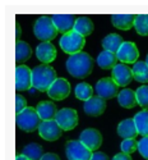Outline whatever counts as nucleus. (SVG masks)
<instances>
[{
    "label": "nucleus",
    "mask_w": 148,
    "mask_h": 160,
    "mask_svg": "<svg viewBox=\"0 0 148 160\" xmlns=\"http://www.w3.org/2000/svg\"><path fill=\"white\" fill-rule=\"evenodd\" d=\"M116 60H117L116 54H114L111 51L102 50L96 59V63L102 69H114V67L116 65Z\"/></svg>",
    "instance_id": "obj_25"
},
{
    "label": "nucleus",
    "mask_w": 148,
    "mask_h": 160,
    "mask_svg": "<svg viewBox=\"0 0 148 160\" xmlns=\"http://www.w3.org/2000/svg\"><path fill=\"white\" fill-rule=\"evenodd\" d=\"M16 160H30V159H27L24 155H17L16 156Z\"/></svg>",
    "instance_id": "obj_39"
},
{
    "label": "nucleus",
    "mask_w": 148,
    "mask_h": 160,
    "mask_svg": "<svg viewBox=\"0 0 148 160\" xmlns=\"http://www.w3.org/2000/svg\"><path fill=\"white\" fill-rule=\"evenodd\" d=\"M16 122H17V127L24 132H33L38 129L40 124L42 123L37 110L35 108H31V106L26 108L22 113L17 114Z\"/></svg>",
    "instance_id": "obj_4"
},
{
    "label": "nucleus",
    "mask_w": 148,
    "mask_h": 160,
    "mask_svg": "<svg viewBox=\"0 0 148 160\" xmlns=\"http://www.w3.org/2000/svg\"><path fill=\"white\" fill-rule=\"evenodd\" d=\"M36 57L42 64H50L56 58V48L51 42H41L36 48Z\"/></svg>",
    "instance_id": "obj_16"
},
{
    "label": "nucleus",
    "mask_w": 148,
    "mask_h": 160,
    "mask_svg": "<svg viewBox=\"0 0 148 160\" xmlns=\"http://www.w3.org/2000/svg\"><path fill=\"white\" fill-rule=\"evenodd\" d=\"M111 23L114 27L123 30V31H128L131 27H134V22H136V16L133 14H112L110 17Z\"/></svg>",
    "instance_id": "obj_20"
},
{
    "label": "nucleus",
    "mask_w": 148,
    "mask_h": 160,
    "mask_svg": "<svg viewBox=\"0 0 148 160\" xmlns=\"http://www.w3.org/2000/svg\"><path fill=\"white\" fill-rule=\"evenodd\" d=\"M117 101H119V105L125 109H131L136 105H138L136 91H133L130 88H124L123 91H120L117 95Z\"/></svg>",
    "instance_id": "obj_21"
},
{
    "label": "nucleus",
    "mask_w": 148,
    "mask_h": 160,
    "mask_svg": "<svg viewBox=\"0 0 148 160\" xmlns=\"http://www.w3.org/2000/svg\"><path fill=\"white\" fill-rule=\"evenodd\" d=\"M22 155H24L30 160H41L45 154H44V149H42L41 145H38L36 142H31L27 146H24Z\"/></svg>",
    "instance_id": "obj_27"
},
{
    "label": "nucleus",
    "mask_w": 148,
    "mask_h": 160,
    "mask_svg": "<svg viewBox=\"0 0 148 160\" xmlns=\"http://www.w3.org/2000/svg\"><path fill=\"white\" fill-rule=\"evenodd\" d=\"M21 33H22L21 26H19V23H17V24H16V38H17V41H19V36H21Z\"/></svg>",
    "instance_id": "obj_38"
},
{
    "label": "nucleus",
    "mask_w": 148,
    "mask_h": 160,
    "mask_svg": "<svg viewBox=\"0 0 148 160\" xmlns=\"http://www.w3.org/2000/svg\"><path fill=\"white\" fill-rule=\"evenodd\" d=\"M120 149H122V152L127 155H131L136 150H138V141H136L134 138L123 140L122 145H120Z\"/></svg>",
    "instance_id": "obj_32"
},
{
    "label": "nucleus",
    "mask_w": 148,
    "mask_h": 160,
    "mask_svg": "<svg viewBox=\"0 0 148 160\" xmlns=\"http://www.w3.org/2000/svg\"><path fill=\"white\" fill-rule=\"evenodd\" d=\"M91 160H110V159L107 156V154L101 152V151H96V152H93Z\"/></svg>",
    "instance_id": "obj_35"
},
{
    "label": "nucleus",
    "mask_w": 148,
    "mask_h": 160,
    "mask_svg": "<svg viewBox=\"0 0 148 160\" xmlns=\"http://www.w3.org/2000/svg\"><path fill=\"white\" fill-rule=\"evenodd\" d=\"M65 67L68 73L75 78H84L93 69V59L88 52H78L66 59Z\"/></svg>",
    "instance_id": "obj_1"
},
{
    "label": "nucleus",
    "mask_w": 148,
    "mask_h": 160,
    "mask_svg": "<svg viewBox=\"0 0 148 160\" xmlns=\"http://www.w3.org/2000/svg\"><path fill=\"white\" fill-rule=\"evenodd\" d=\"M74 95L77 99L82 100V101H87L89 99L93 98V88L91 85H88L87 82H82V83H78L74 88Z\"/></svg>",
    "instance_id": "obj_29"
},
{
    "label": "nucleus",
    "mask_w": 148,
    "mask_h": 160,
    "mask_svg": "<svg viewBox=\"0 0 148 160\" xmlns=\"http://www.w3.org/2000/svg\"><path fill=\"white\" fill-rule=\"evenodd\" d=\"M146 64L148 65V54H147V58H146Z\"/></svg>",
    "instance_id": "obj_40"
},
{
    "label": "nucleus",
    "mask_w": 148,
    "mask_h": 160,
    "mask_svg": "<svg viewBox=\"0 0 148 160\" xmlns=\"http://www.w3.org/2000/svg\"><path fill=\"white\" fill-rule=\"evenodd\" d=\"M49 98L55 101H61L70 95V83L65 78H58L47 91Z\"/></svg>",
    "instance_id": "obj_12"
},
{
    "label": "nucleus",
    "mask_w": 148,
    "mask_h": 160,
    "mask_svg": "<svg viewBox=\"0 0 148 160\" xmlns=\"http://www.w3.org/2000/svg\"><path fill=\"white\" fill-rule=\"evenodd\" d=\"M134 123L137 126L138 129V135H142L143 137L148 136V110L143 109L141 112H138L134 115Z\"/></svg>",
    "instance_id": "obj_26"
},
{
    "label": "nucleus",
    "mask_w": 148,
    "mask_h": 160,
    "mask_svg": "<svg viewBox=\"0 0 148 160\" xmlns=\"http://www.w3.org/2000/svg\"><path fill=\"white\" fill-rule=\"evenodd\" d=\"M58 30L55 27V24L52 22L51 17L42 16L37 18L33 26V33L36 38H38L42 42H50L51 40H54L58 35Z\"/></svg>",
    "instance_id": "obj_3"
},
{
    "label": "nucleus",
    "mask_w": 148,
    "mask_h": 160,
    "mask_svg": "<svg viewBox=\"0 0 148 160\" xmlns=\"http://www.w3.org/2000/svg\"><path fill=\"white\" fill-rule=\"evenodd\" d=\"M51 18H52V22L59 32L66 35L74 30V24H75L77 18L73 14H55Z\"/></svg>",
    "instance_id": "obj_15"
},
{
    "label": "nucleus",
    "mask_w": 148,
    "mask_h": 160,
    "mask_svg": "<svg viewBox=\"0 0 148 160\" xmlns=\"http://www.w3.org/2000/svg\"><path fill=\"white\" fill-rule=\"evenodd\" d=\"M83 110L87 115L89 117H98L102 115L106 110V100L98 98V96H93L92 99L87 100L83 105Z\"/></svg>",
    "instance_id": "obj_17"
},
{
    "label": "nucleus",
    "mask_w": 148,
    "mask_h": 160,
    "mask_svg": "<svg viewBox=\"0 0 148 160\" xmlns=\"http://www.w3.org/2000/svg\"><path fill=\"white\" fill-rule=\"evenodd\" d=\"M116 57H117V60H120L123 64H136L138 62L139 51L134 42L124 41L122 48L116 52Z\"/></svg>",
    "instance_id": "obj_10"
},
{
    "label": "nucleus",
    "mask_w": 148,
    "mask_h": 160,
    "mask_svg": "<svg viewBox=\"0 0 148 160\" xmlns=\"http://www.w3.org/2000/svg\"><path fill=\"white\" fill-rule=\"evenodd\" d=\"M38 133L41 138H44L45 141H56L61 137L63 129L54 119V121H45L40 124Z\"/></svg>",
    "instance_id": "obj_11"
},
{
    "label": "nucleus",
    "mask_w": 148,
    "mask_h": 160,
    "mask_svg": "<svg viewBox=\"0 0 148 160\" xmlns=\"http://www.w3.org/2000/svg\"><path fill=\"white\" fill-rule=\"evenodd\" d=\"M133 78L139 83L148 82V65L146 62H137L133 65Z\"/></svg>",
    "instance_id": "obj_28"
},
{
    "label": "nucleus",
    "mask_w": 148,
    "mask_h": 160,
    "mask_svg": "<svg viewBox=\"0 0 148 160\" xmlns=\"http://www.w3.org/2000/svg\"><path fill=\"white\" fill-rule=\"evenodd\" d=\"M123 42H124L123 41V37L120 36V35L110 33V35H107L106 37H103L101 45H102L103 50L111 51V52H114V54H116V52L119 51V49L122 48Z\"/></svg>",
    "instance_id": "obj_22"
},
{
    "label": "nucleus",
    "mask_w": 148,
    "mask_h": 160,
    "mask_svg": "<svg viewBox=\"0 0 148 160\" xmlns=\"http://www.w3.org/2000/svg\"><path fill=\"white\" fill-rule=\"evenodd\" d=\"M93 152L78 141H68L65 143V156L68 160H91Z\"/></svg>",
    "instance_id": "obj_6"
},
{
    "label": "nucleus",
    "mask_w": 148,
    "mask_h": 160,
    "mask_svg": "<svg viewBox=\"0 0 148 160\" xmlns=\"http://www.w3.org/2000/svg\"><path fill=\"white\" fill-rule=\"evenodd\" d=\"M31 55H32V48L30 44L22 41V40L16 42V62L18 63V65L27 62L31 58Z\"/></svg>",
    "instance_id": "obj_23"
},
{
    "label": "nucleus",
    "mask_w": 148,
    "mask_h": 160,
    "mask_svg": "<svg viewBox=\"0 0 148 160\" xmlns=\"http://www.w3.org/2000/svg\"><path fill=\"white\" fill-rule=\"evenodd\" d=\"M36 110L40 115V118H41V121L45 122V121H54L58 114V109L55 104H54L52 101H41L38 102L37 106H36Z\"/></svg>",
    "instance_id": "obj_18"
},
{
    "label": "nucleus",
    "mask_w": 148,
    "mask_h": 160,
    "mask_svg": "<svg viewBox=\"0 0 148 160\" xmlns=\"http://www.w3.org/2000/svg\"><path fill=\"white\" fill-rule=\"evenodd\" d=\"M95 30V26H93V22L88 18V17H78L75 19V24H74V32L79 33L80 36H88L93 32Z\"/></svg>",
    "instance_id": "obj_24"
},
{
    "label": "nucleus",
    "mask_w": 148,
    "mask_h": 160,
    "mask_svg": "<svg viewBox=\"0 0 148 160\" xmlns=\"http://www.w3.org/2000/svg\"><path fill=\"white\" fill-rule=\"evenodd\" d=\"M117 135L122 137L123 140H129V138H134L138 135V129L137 126L134 123V119H124L119 123L117 126Z\"/></svg>",
    "instance_id": "obj_19"
},
{
    "label": "nucleus",
    "mask_w": 148,
    "mask_h": 160,
    "mask_svg": "<svg viewBox=\"0 0 148 160\" xmlns=\"http://www.w3.org/2000/svg\"><path fill=\"white\" fill-rule=\"evenodd\" d=\"M112 160H131V156L130 155H127L124 152H120V154H116L112 158Z\"/></svg>",
    "instance_id": "obj_36"
},
{
    "label": "nucleus",
    "mask_w": 148,
    "mask_h": 160,
    "mask_svg": "<svg viewBox=\"0 0 148 160\" xmlns=\"http://www.w3.org/2000/svg\"><path fill=\"white\" fill-rule=\"evenodd\" d=\"M26 108H28L27 106V100L22 95H17L16 96V114L22 113Z\"/></svg>",
    "instance_id": "obj_34"
},
{
    "label": "nucleus",
    "mask_w": 148,
    "mask_h": 160,
    "mask_svg": "<svg viewBox=\"0 0 148 160\" xmlns=\"http://www.w3.org/2000/svg\"><path fill=\"white\" fill-rule=\"evenodd\" d=\"M32 86V71L27 65H17L16 68V90L27 91Z\"/></svg>",
    "instance_id": "obj_13"
},
{
    "label": "nucleus",
    "mask_w": 148,
    "mask_h": 160,
    "mask_svg": "<svg viewBox=\"0 0 148 160\" xmlns=\"http://www.w3.org/2000/svg\"><path fill=\"white\" fill-rule=\"evenodd\" d=\"M138 151L144 159L148 160V136L147 137H142L138 141Z\"/></svg>",
    "instance_id": "obj_33"
},
{
    "label": "nucleus",
    "mask_w": 148,
    "mask_h": 160,
    "mask_svg": "<svg viewBox=\"0 0 148 160\" xmlns=\"http://www.w3.org/2000/svg\"><path fill=\"white\" fill-rule=\"evenodd\" d=\"M58 78L56 71L49 64H40L32 69V86L41 92H47Z\"/></svg>",
    "instance_id": "obj_2"
},
{
    "label": "nucleus",
    "mask_w": 148,
    "mask_h": 160,
    "mask_svg": "<svg viewBox=\"0 0 148 160\" xmlns=\"http://www.w3.org/2000/svg\"><path fill=\"white\" fill-rule=\"evenodd\" d=\"M41 160H60V158L56 155V154H54V152H47L42 156Z\"/></svg>",
    "instance_id": "obj_37"
},
{
    "label": "nucleus",
    "mask_w": 148,
    "mask_h": 160,
    "mask_svg": "<svg viewBox=\"0 0 148 160\" xmlns=\"http://www.w3.org/2000/svg\"><path fill=\"white\" fill-rule=\"evenodd\" d=\"M114 81L122 87L128 86L133 79V69H130L127 64H116L112 69Z\"/></svg>",
    "instance_id": "obj_14"
},
{
    "label": "nucleus",
    "mask_w": 148,
    "mask_h": 160,
    "mask_svg": "<svg viewBox=\"0 0 148 160\" xmlns=\"http://www.w3.org/2000/svg\"><path fill=\"white\" fill-rule=\"evenodd\" d=\"M55 121L63 131H72L78 126V113L72 108H63L58 112Z\"/></svg>",
    "instance_id": "obj_8"
},
{
    "label": "nucleus",
    "mask_w": 148,
    "mask_h": 160,
    "mask_svg": "<svg viewBox=\"0 0 148 160\" xmlns=\"http://www.w3.org/2000/svg\"><path fill=\"white\" fill-rule=\"evenodd\" d=\"M137 102L142 108H148V85H143L136 90Z\"/></svg>",
    "instance_id": "obj_31"
},
{
    "label": "nucleus",
    "mask_w": 148,
    "mask_h": 160,
    "mask_svg": "<svg viewBox=\"0 0 148 160\" xmlns=\"http://www.w3.org/2000/svg\"><path fill=\"white\" fill-rule=\"evenodd\" d=\"M95 92L96 95L103 100H110L115 96L119 95V85L114 81L112 77L102 78L96 83L95 86Z\"/></svg>",
    "instance_id": "obj_7"
},
{
    "label": "nucleus",
    "mask_w": 148,
    "mask_h": 160,
    "mask_svg": "<svg viewBox=\"0 0 148 160\" xmlns=\"http://www.w3.org/2000/svg\"><path fill=\"white\" fill-rule=\"evenodd\" d=\"M134 28L141 36H148V14H138L136 16Z\"/></svg>",
    "instance_id": "obj_30"
},
{
    "label": "nucleus",
    "mask_w": 148,
    "mask_h": 160,
    "mask_svg": "<svg viewBox=\"0 0 148 160\" xmlns=\"http://www.w3.org/2000/svg\"><path fill=\"white\" fill-rule=\"evenodd\" d=\"M79 141L82 142L87 149H89L91 151H95L102 145V135L101 132L96 128H87L84 131L80 132V136H79Z\"/></svg>",
    "instance_id": "obj_9"
},
{
    "label": "nucleus",
    "mask_w": 148,
    "mask_h": 160,
    "mask_svg": "<svg viewBox=\"0 0 148 160\" xmlns=\"http://www.w3.org/2000/svg\"><path fill=\"white\" fill-rule=\"evenodd\" d=\"M59 45L65 54H69V57H72V55L78 54V52H82V50L86 45V40L83 36H80L79 33L72 31L69 33L61 36Z\"/></svg>",
    "instance_id": "obj_5"
}]
</instances>
